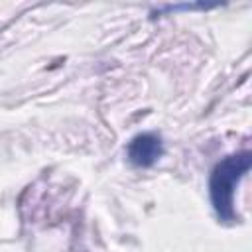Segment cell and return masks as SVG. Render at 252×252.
<instances>
[{
	"label": "cell",
	"mask_w": 252,
	"mask_h": 252,
	"mask_svg": "<svg viewBox=\"0 0 252 252\" xmlns=\"http://www.w3.org/2000/svg\"><path fill=\"white\" fill-rule=\"evenodd\" d=\"M211 6L205 4H169V6H161L156 12H152V16H167V14H177V12H191V10H209Z\"/></svg>",
	"instance_id": "cell-3"
},
{
	"label": "cell",
	"mask_w": 252,
	"mask_h": 252,
	"mask_svg": "<svg viewBox=\"0 0 252 252\" xmlns=\"http://www.w3.org/2000/svg\"><path fill=\"white\" fill-rule=\"evenodd\" d=\"M252 165V154L240 150L224 156L215 163L209 175V199L217 219L224 224H234L240 220L236 213V191L240 181L246 177Z\"/></svg>",
	"instance_id": "cell-1"
},
{
	"label": "cell",
	"mask_w": 252,
	"mask_h": 252,
	"mask_svg": "<svg viewBox=\"0 0 252 252\" xmlns=\"http://www.w3.org/2000/svg\"><path fill=\"white\" fill-rule=\"evenodd\" d=\"M163 140L158 132H140L130 138L126 144V158L134 167H152L156 165L163 156Z\"/></svg>",
	"instance_id": "cell-2"
}]
</instances>
